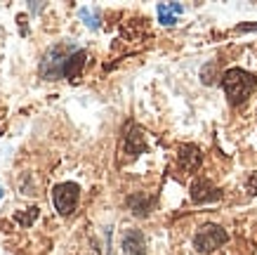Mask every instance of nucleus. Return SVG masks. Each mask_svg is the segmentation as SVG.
<instances>
[{
    "label": "nucleus",
    "instance_id": "obj_1",
    "mask_svg": "<svg viewBox=\"0 0 257 255\" xmlns=\"http://www.w3.org/2000/svg\"><path fill=\"white\" fill-rule=\"evenodd\" d=\"M222 88L226 93V100L231 107H241L243 102L248 100L252 90L257 88V78L250 73V71L241 69V66H234V69H226L222 73Z\"/></svg>",
    "mask_w": 257,
    "mask_h": 255
},
{
    "label": "nucleus",
    "instance_id": "obj_2",
    "mask_svg": "<svg viewBox=\"0 0 257 255\" xmlns=\"http://www.w3.org/2000/svg\"><path fill=\"white\" fill-rule=\"evenodd\" d=\"M78 47L76 45H52L47 47L43 59H40L38 73L40 78L45 80H59L64 78V66H66V59L71 57V52H76Z\"/></svg>",
    "mask_w": 257,
    "mask_h": 255
},
{
    "label": "nucleus",
    "instance_id": "obj_3",
    "mask_svg": "<svg viewBox=\"0 0 257 255\" xmlns=\"http://www.w3.org/2000/svg\"><path fill=\"white\" fill-rule=\"evenodd\" d=\"M226 241H229V234H226L219 224L208 222L196 232L194 248L198 250V253H212V250H217L219 246H224Z\"/></svg>",
    "mask_w": 257,
    "mask_h": 255
},
{
    "label": "nucleus",
    "instance_id": "obj_4",
    "mask_svg": "<svg viewBox=\"0 0 257 255\" xmlns=\"http://www.w3.org/2000/svg\"><path fill=\"white\" fill-rule=\"evenodd\" d=\"M80 196V187L76 182H59V185L52 189V203H55V210L62 217H69L73 210H76V203H78Z\"/></svg>",
    "mask_w": 257,
    "mask_h": 255
},
{
    "label": "nucleus",
    "instance_id": "obj_5",
    "mask_svg": "<svg viewBox=\"0 0 257 255\" xmlns=\"http://www.w3.org/2000/svg\"><path fill=\"white\" fill-rule=\"evenodd\" d=\"M219 199H222V189L212 185L210 180L196 178L191 182V201L194 203H212Z\"/></svg>",
    "mask_w": 257,
    "mask_h": 255
},
{
    "label": "nucleus",
    "instance_id": "obj_6",
    "mask_svg": "<svg viewBox=\"0 0 257 255\" xmlns=\"http://www.w3.org/2000/svg\"><path fill=\"white\" fill-rule=\"evenodd\" d=\"M123 151L130 156H140L147 151V142H144V132L140 125L127 123L125 125V135H123Z\"/></svg>",
    "mask_w": 257,
    "mask_h": 255
},
{
    "label": "nucleus",
    "instance_id": "obj_7",
    "mask_svg": "<svg viewBox=\"0 0 257 255\" xmlns=\"http://www.w3.org/2000/svg\"><path fill=\"white\" fill-rule=\"evenodd\" d=\"M177 161H179V168L184 173H196L203 163V154L196 144H182L177 149Z\"/></svg>",
    "mask_w": 257,
    "mask_h": 255
},
{
    "label": "nucleus",
    "instance_id": "obj_8",
    "mask_svg": "<svg viewBox=\"0 0 257 255\" xmlns=\"http://www.w3.org/2000/svg\"><path fill=\"white\" fill-rule=\"evenodd\" d=\"M125 203H127V208L133 210V215L147 217L149 213L154 210V206H156V196H149V194H144V192H135L125 199Z\"/></svg>",
    "mask_w": 257,
    "mask_h": 255
},
{
    "label": "nucleus",
    "instance_id": "obj_9",
    "mask_svg": "<svg viewBox=\"0 0 257 255\" xmlns=\"http://www.w3.org/2000/svg\"><path fill=\"white\" fill-rule=\"evenodd\" d=\"M123 255H147V239L140 229H127L120 241Z\"/></svg>",
    "mask_w": 257,
    "mask_h": 255
},
{
    "label": "nucleus",
    "instance_id": "obj_10",
    "mask_svg": "<svg viewBox=\"0 0 257 255\" xmlns=\"http://www.w3.org/2000/svg\"><path fill=\"white\" fill-rule=\"evenodd\" d=\"M85 59H87V52L83 47H78L76 52H71V57L66 59V66H64V78L71 80V83H76L83 73V66H85Z\"/></svg>",
    "mask_w": 257,
    "mask_h": 255
},
{
    "label": "nucleus",
    "instance_id": "obj_11",
    "mask_svg": "<svg viewBox=\"0 0 257 255\" xmlns=\"http://www.w3.org/2000/svg\"><path fill=\"white\" fill-rule=\"evenodd\" d=\"M184 12V8L179 5V3H161L156 8V15H158V22L163 24V26H172V24H177V17Z\"/></svg>",
    "mask_w": 257,
    "mask_h": 255
},
{
    "label": "nucleus",
    "instance_id": "obj_12",
    "mask_svg": "<svg viewBox=\"0 0 257 255\" xmlns=\"http://www.w3.org/2000/svg\"><path fill=\"white\" fill-rule=\"evenodd\" d=\"M78 17L85 22L87 29H92V31H97L99 29V12L94 8H87V5H83V8L78 10Z\"/></svg>",
    "mask_w": 257,
    "mask_h": 255
},
{
    "label": "nucleus",
    "instance_id": "obj_13",
    "mask_svg": "<svg viewBox=\"0 0 257 255\" xmlns=\"http://www.w3.org/2000/svg\"><path fill=\"white\" fill-rule=\"evenodd\" d=\"M38 215H40V208L31 206V208L26 210V213H24V210H22V213H17V215H15V222H19L22 227H31V224L36 222V217H38Z\"/></svg>",
    "mask_w": 257,
    "mask_h": 255
},
{
    "label": "nucleus",
    "instance_id": "obj_14",
    "mask_svg": "<svg viewBox=\"0 0 257 255\" xmlns=\"http://www.w3.org/2000/svg\"><path fill=\"white\" fill-rule=\"evenodd\" d=\"M210 76H217V64H215V62L205 64V66H203V71H201V80L205 85H212V78Z\"/></svg>",
    "mask_w": 257,
    "mask_h": 255
},
{
    "label": "nucleus",
    "instance_id": "obj_15",
    "mask_svg": "<svg viewBox=\"0 0 257 255\" xmlns=\"http://www.w3.org/2000/svg\"><path fill=\"white\" fill-rule=\"evenodd\" d=\"M29 10H31L33 15H38V12H43V10H45V3H38V0H31V3H29Z\"/></svg>",
    "mask_w": 257,
    "mask_h": 255
},
{
    "label": "nucleus",
    "instance_id": "obj_16",
    "mask_svg": "<svg viewBox=\"0 0 257 255\" xmlns=\"http://www.w3.org/2000/svg\"><path fill=\"white\" fill-rule=\"evenodd\" d=\"M236 31L243 33V31H257V24H238L236 26Z\"/></svg>",
    "mask_w": 257,
    "mask_h": 255
},
{
    "label": "nucleus",
    "instance_id": "obj_17",
    "mask_svg": "<svg viewBox=\"0 0 257 255\" xmlns=\"http://www.w3.org/2000/svg\"><path fill=\"white\" fill-rule=\"evenodd\" d=\"M248 189H250V194H257V173L248 180Z\"/></svg>",
    "mask_w": 257,
    "mask_h": 255
},
{
    "label": "nucleus",
    "instance_id": "obj_18",
    "mask_svg": "<svg viewBox=\"0 0 257 255\" xmlns=\"http://www.w3.org/2000/svg\"><path fill=\"white\" fill-rule=\"evenodd\" d=\"M0 199H3V187H0Z\"/></svg>",
    "mask_w": 257,
    "mask_h": 255
}]
</instances>
